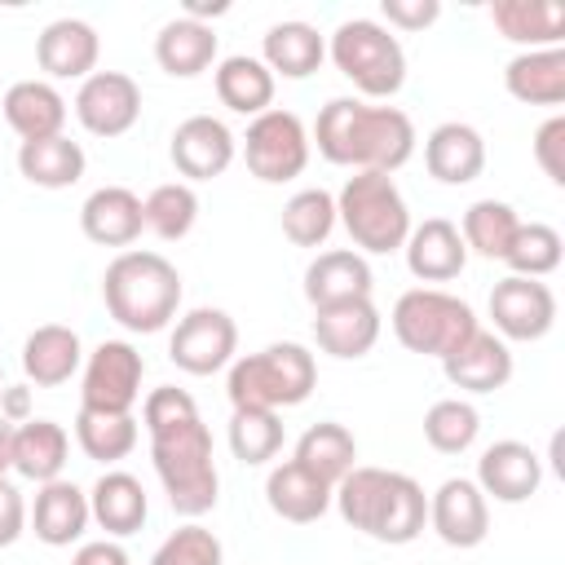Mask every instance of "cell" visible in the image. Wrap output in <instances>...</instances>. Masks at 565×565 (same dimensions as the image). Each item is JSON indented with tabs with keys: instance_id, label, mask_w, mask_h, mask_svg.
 Returning a JSON list of instances; mask_svg holds the SVG:
<instances>
[{
	"instance_id": "cell-1",
	"label": "cell",
	"mask_w": 565,
	"mask_h": 565,
	"mask_svg": "<svg viewBox=\"0 0 565 565\" xmlns=\"http://www.w3.org/2000/svg\"><path fill=\"white\" fill-rule=\"evenodd\" d=\"M141 424L150 433V459L177 516H203L216 508L221 472L212 459V433L194 397L177 384H159L141 402Z\"/></svg>"
},
{
	"instance_id": "cell-2",
	"label": "cell",
	"mask_w": 565,
	"mask_h": 565,
	"mask_svg": "<svg viewBox=\"0 0 565 565\" xmlns=\"http://www.w3.org/2000/svg\"><path fill=\"white\" fill-rule=\"evenodd\" d=\"M415 124L397 106H371L362 97H331L318 110L309 146L335 168L353 172H397L415 154Z\"/></svg>"
},
{
	"instance_id": "cell-3",
	"label": "cell",
	"mask_w": 565,
	"mask_h": 565,
	"mask_svg": "<svg viewBox=\"0 0 565 565\" xmlns=\"http://www.w3.org/2000/svg\"><path fill=\"white\" fill-rule=\"evenodd\" d=\"M335 512L344 516V525L362 530L375 543L402 547L415 543L428 525V494L415 477L393 472V468H349L335 490H331Z\"/></svg>"
},
{
	"instance_id": "cell-4",
	"label": "cell",
	"mask_w": 565,
	"mask_h": 565,
	"mask_svg": "<svg viewBox=\"0 0 565 565\" xmlns=\"http://www.w3.org/2000/svg\"><path fill=\"white\" fill-rule=\"evenodd\" d=\"M102 300L124 331L154 335L181 309V274L159 252H119L102 274Z\"/></svg>"
},
{
	"instance_id": "cell-5",
	"label": "cell",
	"mask_w": 565,
	"mask_h": 565,
	"mask_svg": "<svg viewBox=\"0 0 565 565\" xmlns=\"http://www.w3.org/2000/svg\"><path fill=\"white\" fill-rule=\"evenodd\" d=\"M318 388V362L305 344L278 340L230 362L225 393L234 411H287Z\"/></svg>"
},
{
	"instance_id": "cell-6",
	"label": "cell",
	"mask_w": 565,
	"mask_h": 565,
	"mask_svg": "<svg viewBox=\"0 0 565 565\" xmlns=\"http://www.w3.org/2000/svg\"><path fill=\"white\" fill-rule=\"evenodd\" d=\"M335 221L349 230L358 252L388 256L411 234V207L388 172H353L335 194Z\"/></svg>"
},
{
	"instance_id": "cell-7",
	"label": "cell",
	"mask_w": 565,
	"mask_h": 565,
	"mask_svg": "<svg viewBox=\"0 0 565 565\" xmlns=\"http://www.w3.org/2000/svg\"><path fill=\"white\" fill-rule=\"evenodd\" d=\"M335 71L362 93V97H393L406 84V53L402 40L375 22V18H349L331 31L327 44Z\"/></svg>"
},
{
	"instance_id": "cell-8",
	"label": "cell",
	"mask_w": 565,
	"mask_h": 565,
	"mask_svg": "<svg viewBox=\"0 0 565 565\" xmlns=\"http://www.w3.org/2000/svg\"><path fill=\"white\" fill-rule=\"evenodd\" d=\"M393 335L402 349L419 353V358H450L481 322L472 313L468 300L441 291V287H411L397 296L393 305Z\"/></svg>"
},
{
	"instance_id": "cell-9",
	"label": "cell",
	"mask_w": 565,
	"mask_h": 565,
	"mask_svg": "<svg viewBox=\"0 0 565 565\" xmlns=\"http://www.w3.org/2000/svg\"><path fill=\"white\" fill-rule=\"evenodd\" d=\"M309 150H313L309 128L300 124L296 110H282V106H269L243 132V163L265 185H282V181L300 177L309 168Z\"/></svg>"
},
{
	"instance_id": "cell-10",
	"label": "cell",
	"mask_w": 565,
	"mask_h": 565,
	"mask_svg": "<svg viewBox=\"0 0 565 565\" xmlns=\"http://www.w3.org/2000/svg\"><path fill=\"white\" fill-rule=\"evenodd\" d=\"M141 375L146 358L128 340H102L84 358V384H79V406L84 411H110V415H132L141 397Z\"/></svg>"
},
{
	"instance_id": "cell-11",
	"label": "cell",
	"mask_w": 565,
	"mask_h": 565,
	"mask_svg": "<svg viewBox=\"0 0 565 565\" xmlns=\"http://www.w3.org/2000/svg\"><path fill=\"white\" fill-rule=\"evenodd\" d=\"M238 353V327L225 309H190L168 335V358L185 375H216Z\"/></svg>"
},
{
	"instance_id": "cell-12",
	"label": "cell",
	"mask_w": 565,
	"mask_h": 565,
	"mask_svg": "<svg viewBox=\"0 0 565 565\" xmlns=\"http://www.w3.org/2000/svg\"><path fill=\"white\" fill-rule=\"evenodd\" d=\"M490 318L499 340H543L556 327V296L543 278L508 274L490 291Z\"/></svg>"
},
{
	"instance_id": "cell-13",
	"label": "cell",
	"mask_w": 565,
	"mask_h": 565,
	"mask_svg": "<svg viewBox=\"0 0 565 565\" xmlns=\"http://www.w3.org/2000/svg\"><path fill=\"white\" fill-rule=\"evenodd\" d=\"M75 119L93 137H124L141 119V88L124 71H93L79 79L75 93Z\"/></svg>"
},
{
	"instance_id": "cell-14",
	"label": "cell",
	"mask_w": 565,
	"mask_h": 565,
	"mask_svg": "<svg viewBox=\"0 0 565 565\" xmlns=\"http://www.w3.org/2000/svg\"><path fill=\"white\" fill-rule=\"evenodd\" d=\"M428 525L446 547H477L490 534V499L477 490L472 477H446L428 494Z\"/></svg>"
},
{
	"instance_id": "cell-15",
	"label": "cell",
	"mask_w": 565,
	"mask_h": 565,
	"mask_svg": "<svg viewBox=\"0 0 565 565\" xmlns=\"http://www.w3.org/2000/svg\"><path fill=\"white\" fill-rule=\"evenodd\" d=\"M168 154H172L177 172L185 177V185H190V181H212V177H221V172L234 163L238 137H234V132L225 128V119H216V115H190V119L177 124Z\"/></svg>"
},
{
	"instance_id": "cell-16",
	"label": "cell",
	"mask_w": 565,
	"mask_h": 565,
	"mask_svg": "<svg viewBox=\"0 0 565 565\" xmlns=\"http://www.w3.org/2000/svg\"><path fill=\"white\" fill-rule=\"evenodd\" d=\"M477 490L486 499H499V503H525L530 494H539L543 486V459L525 446V441H494L481 450L477 459Z\"/></svg>"
},
{
	"instance_id": "cell-17",
	"label": "cell",
	"mask_w": 565,
	"mask_h": 565,
	"mask_svg": "<svg viewBox=\"0 0 565 565\" xmlns=\"http://www.w3.org/2000/svg\"><path fill=\"white\" fill-rule=\"evenodd\" d=\"M102 40L84 18H57L35 40V62L49 79H88L97 71Z\"/></svg>"
},
{
	"instance_id": "cell-18",
	"label": "cell",
	"mask_w": 565,
	"mask_h": 565,
	"mask_svg": "<svg viewBox=\"0 0 565 565\" xmlns=\"http://www.w3.org/2000/svg\"><path fill=\"white\" fill-rule=\"evenodd\" d=\"M402 252H406V269L419 282H450L468 265V247L459 238V225L446 216H428L424 225H411Z\"/></svg>"
},
{
	"instance_id": "cell-19",
	"label": "cell",
	"mask_w": 565,
	"mask_h": 565,
	"mask_svg": "<svg viewBox=\"0 0 565 565\" xmlns=\"http://www.w3.org/2000/svg\"><path fill=\"white\" fill-rule=\"evenodd\" d=\"M375 287L371 278V265L362 252L353 247H331V252H318L305 269V300L313 309H327V305H344V300H366Z\"/></svg>"
},
{
	"instance_id": "cell-20",
	"label": "cell",
	"mask_w": 565,
	"mask_h": 565,
	"mask_svg": "<svg viewBox=\"0 0 565 565\" xmlns=\"http://www.w3.org/2000/svg\"><path fill=\"white\" fill-rule=\"evenodd\" d=\"M441 371L463 393H494L512 380V349L494 331L477 327L450 358H441Z\"/></svg>"
},
{
	"instance_id": "cell-21",
	"label": "cell",
	"mask_w": 565,
	"mask_h": 565,
	"mask_svg": "<svg viewBox=\"0 0 565 565\" xmlns=\"http://www.w3.org/2000/svg\"><path fill=\"white\" fill-rule=\"evenodd\" d=\"M26 521H31V530H35L40 543H49V547H71V543L84 539V530H88V521H93L88 494H84L75 481H66V477L44 481V486L35 490V503H31Z\"/></svg>"
},
{
	"instance_id": "cell-22",
	"label": "cell",
	"mask_w": 565,
	"mask_h": 565,
	"mask_svg": "<svg viewBox=\"0 0 565 565\" xmlns=\"http://www.w3.org/2000/svg\"><path fill=\"white\" fill-rule=\"evenodd\" d=\"M380 309L375 300H344V305H327V309H313V340L322 353L331 358H362L375 349L380 340Z\"/></svg>"
},
{
	"instance_id": "cell-23",
	"label": "cell",
	"mask_w": 565,
	"mask_h": 565,
	"mask_svg": "<svg viewBox=\"0 0 565 565\" xmlns=\"http://www.w3.org/2000/svg\"><path fill=\"white\" fill-rule=\"evenodd\" d=\"M424 168L441 185H468L486 168V137L472 124H459V119L437 124L424 137Z\"/></svg>"
},
{
	"instance_id": "cell-24",
	"label": "cell",
	"mask_w": 565,
	"mask_h": 565,
	"mask_svg": "<svg viewBox=\"0 0 565 565\" xmlns=\"http://www.w3.org/2000/svg\"><path fill=\"white\" fill-rule=\"evenodd\" d=\"M79 230L88 243L97 247H128L141 238L146 216H141V199L128 185H102L84 199L79 207Z\"/></svg>"
},
{
	"instance_id": "cell-25",
	"label": "cell",
	"mask_w": 565,
	"mask_h": 565,
	"mask_svg": "<svg viewBox=\"0 0 565 565\" xmlns=\"http://www.w3.org/2000/svg\"><path fill=\"white\" fill-rule=\"evenodd\" d=\"M84 366V344L75 327L44 322L22 340V375L35 388H57Z\"/></svg>"
},
{
	"instance_id": "cell-26",
	"label": "cell",
	"mask_w": 565,
	"mask_h": 565,
	"mask_svg": "<svg viewBox=\"0 0 565 565\" xmlns=\"http://www.w3.org/2000/svg\"><path fill=\"white\" fill-rule=\"evenodd\" d=\"M490 22L503 40L521 44V53L561 49V40H565V4H556V0H494Z\"/></svg>"
},
{
	"instance_id": "cell-27",
	"label": "cell",
	"mask_w": 565,
	"mask_h": 565,
	"mask_svg": "<svg viewBox=\"0 0 565 565\" xmlns=\"http://www.w3.org/2000/svg\"><path fill=\"white\" fill-rule=\"evenodd\" d=\"M0 115H4V124H9L22 141L57 137L62 124H66V97H62L49 79H18V84H9V93L0 97Z\"/></svg>"
},
{
	"instance_id": "cell-28",
	"label": "cell",
	"mask_w": 565,
	"mask_h": 565,
	"mask_svg": "<svg viewBox=\"0 0 565 565\" xmlns=\"http://www.w3.org/2000/svg\"><path fill=\"white\" fill-rule=\"evenodd\" d=\"M265 503H269L274 516L291 521V525H313L331 508V486L322 477H313L309 468H300L296 459H287V463L269 468V477H265Z\"/></svg>"
},
{
	"instance_id": "cell-29",
	"label": "cell",
	"mask_w": 565,
	"mask_h": 565,
	"mask_svg": "<svg viewBox=\"0 0 565 565\" xmlns=\"http://www.w3.org/2000/svg\"><path fill=\"white\" fill-rule=\"evenodd\" d=\"M88 512H93V521L110 534V539H128V534H137L141 525H146V516H150V499H146V490H141V481L132 477V472H102L97 481H93V490H88Z\"/></svg>"
},
{
	"instance_id": "cell-30",
	"label": "cell",
	"mask_w": 565,
	"mask_h": 565,
	"mask_svg": "<svg viewBox=\"0 0 565 565\" xmlns=\"http://www.w3.org/2000/svg\"><path fill=\"white\" fill-rule=\"evenodd\" d=\"M154 62L159 71H168L172 79H194L216 62V31L212 22H194V18H172L159 26L154 35Z\"/></svg>"
},
{
	"instance_id": "cell-31",
	"label": "cell",
	"mask_w": 565,
	"mask_h": 565,
	"mask_svg": "<svg viewBox=\"0 0 565 565\" xmlns=\"http://www.w3.org/2000/svg\"><path fill=\"white\" fill-rule=\"evenodd\" d=\"M66 455H71V437L57 419H26V424H13V472L44 486V481H57L62 468H66Z\"/></svg>"
},
{
	"instance_id": "cell-32",
	"label": "cell",
	"mask_w": 565,
	"mask_h": 565,
	"mask_svg": "<svg viewBox=\"0 0 565 565\" xmlns=\"http://www.w3.org/2000/svg\"><path fill=\"white\" fill-rule=\"evenodd\" d=\"M327 57V40L318 35V26L291 18V22H274L260 40V62L274 71V79H305L322 66Z\"/></svg>"
},
{
	"instance_id": "cell-33",
	"label": "cell",
	"mask_w": 565,
	"mask_h": 565,
	"mask_svg": "<svg viewBox=\"0 0 565 565\" xmlns=\"http://www.w3.org/2000/svg\"><path fill=\"white\" fill-rule=\"evenodd\" d=\"M503 88L525 106L565 102V49H530L503 66Z\"/></svg>"
},
{
	"instance_id": "cell-34",
	"label": "cell",
	"mask_w": 565,
	"mask_h": 565,
	"mask_svg": "<svg viewBox=\"0 0 565 565\" xmlns=\"http://www.w3.org/2000/svg\"><path fill=\"white\" fill-rule=\"evenodd\" d=\"M216 97L221 106H230L234 115H265L274 106V71L260 62V57H247V53H234V57H221L216 62Z\"/></svg>"
},
{
	"instance_id": "cell-35",
	"label": "cell",
	"mask_w": 565,
	"mask_h": 565,
	"mask_svg": "<svg viewBox=\"0 0 565 565\" xmlns=\"http://www.w3.org/2000/svg\"><path fill=\"white\" fill-rule=\"evenodd\" d=\"M88 159H84V146L71 141L66 132L57 137H40V141H22L18 146V172L40 185V190H66L84 177Z\"/></svg>"
},
{
	"instance_id": "cell-36",
	"label": "cell",
	"mask_w": 565,
	"mask_h": 565,
	"mask_svg": "<svg viewBox=\"0 0 565 565\" xmlns=\"http://www.w3.org/2000/svg\"><path fill=\"white\" fill-rule=\"evenodd\" d=\"M291 459H296L300 468H309L313 477H322V481L335 490V481H340L349 468H358V463H353V459H358V441H353V433H349L344 424L322 419V424H309V428L300 433Z\"/></svg>"
},
{
	"instance_id": "cell-37",
	"label": "cell",
	"mask_w": 565,
	"mask_h": 565,
	"mask_svg": "<svg viewBox=\"0 0 565 565\" xmlns=\"http://www.w3.org/2000/svg\"><path fill=\"white\" fill-rule=\"evenodd\" d=\"M137 437H141V428H137L132 415L84 411V406H79V415H75V441H79V450H84L88 459H97V463H119V459H128V455L137 450Z\"/></svg>"
},
{
	"instance_id": "cell-38",
	"label": "cell",
	"mask_w": 565,
	"mask_h": 565,
	"mask_svg": "<svg viewBox=\"0 0 565 565\" xmlns=\"http://www.w3.org/2000/svg\"><path fill=\"white\" fill-rule=\"evenodd\" d=\"M516 225H521V216H516L512 203H503V199H477L463 212V221H459V238H463L468 252H477L486 260H503Z\"/></svg>"
},
{
	"instance_id": "cell-39",
	"label": "cell",
	"mask_w": 565,
	"mask_h": 565,
	"mask_svg": "<svg viewBox=\"0 0 565 565\" xmlns=\"http://www.w3.org/2000/svg\"><path fill=\"white\" fill-rule=\"evenodd\" d=\"M141 216H146V230L154 238H163V243L185 238L199 221V194L185 181H163L141 199Z\"/></svg>"
},
{
	"instance_id": "cell-40",
	"label": "cell",
	"mask_w": 565,
	"mask_h": 565,
	"mask_svg": "<svg viewBox=\"0 0 565 565\" xmlns=\"http://www.w3.org/2000/svg\"><path fill=\"white\" fill-rule=\"evenodd\" d=\"M477 433H481V415L463 397H441V402H433L424 411V441L437 455H463V450H472Z\"/></svg>"
},
{
	"instance_id": "cell-41",
	"label": "cell",
	"mask_w": 565,
	"mask_h": 565,
	"mask_svg": "<svg viewBox=\"0 0 565 565\" xmlns=\"http://www.w3.org/2000/svg\"><path fill=\"white\" fill-rule=\"evenodd\" d=\"M335 230V194L327 190H300L282 203V234L296 247H322Z\"/></svg>"
},
{
	"instance_id": "cell-42",
	"label": "cell",
	"mask_w": 565,
	"mask_h": 565,
	"mask_svg": "<svg viewBox=\"0 0 565 565\" xmlns=\"http://www.w3.org/2000/svg\"><path fill=\"white\" fill-rule=\"evenodd\" d=\"M561 247L565 243H561V234L552 225L521 221L516 234H512V243H508V252H503V265L512 274H521V278H547L561 265Z\"/></svg>"
},
{
	"instance_id": "cell-43",
	"label": "cell",
	"mask_w": 565,
	"mask_h": 565,
	"mask_svg": "<svg viewBox=\"0 0 565 565\" xmlns=\"http://www.w3.org/2000/svg\"><path fill=\"white\" fill-rule=\"evenodd\" d=\"M230 450L238 463H269L282 450L278 411H234L230 415Z\"/></svg>"
},
{
	"instance_id": "cell-44",
	"label": "cell",
	"mask_w": 565,
	"mask_h": 565,
	"mask_svg": "<svg viewBox=\"0 0 565 565\" xmlns=\"http://www.w3.org/2000/svg\"><path fill=\"white\" fill-rule=\"evenodd\" d=\"M150 565H225V547H221V539H216L207 525L190 521V525L172 530V534L154 547Z\"/></svg>"
},
{
	"instance_id": "cell-45",
	"label": "cell",
	"mask_w": 565,
	"mask_h": 565,
	"mask_svg": "<svg viewBox=\"0 0 565 565\" xmlns=\"http://www.w3.org/2000/svg\"><path fill=\"white\" fill-rule=\"evenodd\" d=\"M534 163L552 185H565V115H552L534 132Z\"/></svg>"
},
{
	"instance_id": "cell-46",
	"label": "cell",
	"mask_w": 565,
	"mask_h": 565,
	"mask_svg": "<svg viewBox=\"0 0 565 565\" xmlns=\"http://www.w3.org/2000/svg\"><path fill=\"white\" fill-rule=\"evenodd\" d=\"M380 13H384V22L397 26V31H424V26L437 22L441 4H437V0H384Z\"/></svg>"
},
{
	"instance_id": "cell-47",
	"label": "cell",
	"mask_w": 565,
	"mask_h": 565,
	"mask_svg": "<svg viewBox=\"0 0 565 565\" xmlns=\"http://www.w3.org/2000/svg\"><path fill=\"white\" fill-rule=\"evenodd\" d=\"M22 530H26V499L9 477H0V547L18 543Z\"/></svg>"
},
{
	"instance_id": "cell-48",
	"label": "cell",
	"mask_w": 565,
	"mask_h": 565,
	"mask_svg": "<svg viewBox=\"0 0 565 565\" xmlns=\"http://www.w3.org/2000/svg\"><path fill=\"white\" fill-rule=\"evenodd\" d=\"M71 565H128V552L115 539H93V543H79Z\"/></svg>"
},
{
	"instance_id": "cell-49",
	"label": "cell",
	"mask_w": 565,
	"mask_h": 565,
	"mask_svg": "<svg viewBox=\"0 0 565 565\" xmlns=\"http://www.w3.org/2000/svg\"><path fill=\"white\" fill-rule=\"evenodd\" d=\"M0 419H9V424L31 419V388L26 384H4L0 388Z\"/></svg>"
},
{
	"instance_id": "cell-50",
	"label": "cell",
	"mask_w": 565,
	"mask_h": 565,
	"mask_svg": "<svg viewBox=\"0 0 565 565\" xmlns=\"http://www.w3.org/2000/svg\"><path fill=\"white\" fill-rule=\"evenodd\" d=\"M225 9H230L225 0H212V4H207V0H185V13H181V18H194V22H203V18H221Z\"/></svg>"
},
{
	"instance_id": "cell-51",
	"label": "cell",
	"mask_w": 565,
	"mask_h": 565,
	"mask_svg": "<svg viewBox=\"0 0 565 565\" xmlns=\"http://www.w3.org/2000/svg\"><path fill=\"white\" fill-rule=\"evenodd\" d=\"M13 468V424L0 419V477Z\"/></svg>"
},
{
	"instance_id": "cell-52",
	"label": "cell",
	"mask_w": 565,
	"mask_h": 565,
	"mask_svg": "<svg viewBox=\"0 0 565 565\" xmlns=\"http://www.w3.org/2000/svg\"><path fill=\"white\" fill-rule=\"evenodd\" d=\"M0 388H4V371H0Z\"/></svg>"
}]
</instances>
